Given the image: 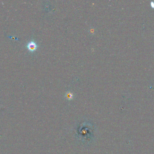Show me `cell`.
<instances>
[{
	"mask_svg": "<svg viewBox=\"0 0 154 154\" xmlns=\"http://www.w3.org/2000/svg\"><path fill=\"white\" fill-rule=\"evenodd\" d=\"M82 124V126L78 130V136H81L82 138H83V140H90L89 136L90 135L92 134V132L93 127L92 126L89 124Z\"/></svg>",
	"mask_w": 154,
	"mask_h": 154,
	"instance_id": "6da1fadb",
	"label": "cell"
},
{
	"mask_svg": "<svg viewBox=\"0 0 154 154\" xmlns=\"http://www.w3.org/2000/svg\"><path fill=\"white\" fill-rule=\"evenodd\" d=\"M27 47L29 51L33 52L37 49V45L35 42L31 41L27 44Z\"/></svg>",
	"mask_w": 154,
	"mask_h": 154,
	"instance_id": "7a4b0ae2",
	"label": "cell"
},
{
	"mask_svg": "<svg viewBox=\"0 0 154 154\" xmlns=\"http://www.w3.org/2000/svg\"><path fill=\"white\" fill-rule=\"evenodd\" d=\"M66 97L67 99H72L73 96V95L71 93V92H68L66 94Z\"/></svg>",
	"mask_w": 154,
	"mask_h": 154,
	"instance_id": "3957f363",
	"label": "cell"
}]
</instances>
